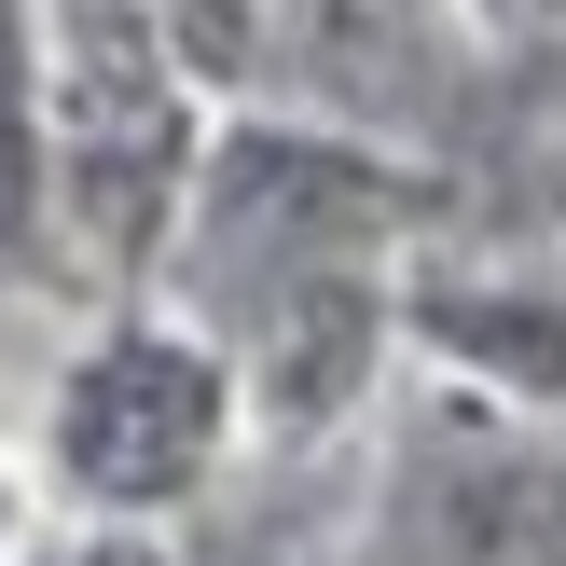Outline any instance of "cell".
Wrapping results in <instances>:
<instances>
[{"label": "cell", "instance_id": "cell-1", "mask_svg": "<svg viewBox=\"0 0 566 566\" xmlns=\"http://www.w3.org/2000/svg\"><path fill=\"white\" fill-rule=\"evenodd\" d=\"M429 221V180L359 138H291V125H235L193 153L180 193V263L208 291V332L235 346L249 415L318 429L401 346V249Z\"/></svg>", "mask_w": 566, "mask_h": 566}, {"label": "cell", "instance_id": "cell-2", "mask_svg": "<svg viewBox=\"0 0 566 566\" xmlns=\"http://www.w3.org/2000/svg\"><path fill=\"white\" fill-rule=\"evenodd\" d=\"M42 14V153H55V208L111 249V263H153L180 235L193 153H208V111H193V55L153 0H28Z\"/></svg>", "mask_w": 566, "mask_h": 566}, {"label": "cell", "instance_id": "cell-3", "mask_svg": "<svg viewBox=\"0 0 566 566\" xmlns=\"http://www.w3.org/2000/svg\"><path fill=\"white\" fill-rule=\"evenodd\" d=\"M235 429H249V387L208 318H125L55 387V470L97 512H180L235 457Z\"/></svg>", "mask_w": 566, "mask_h": 566}, {"label": "cell", "instance_id": "cell-4", "mask_svg": "<svg viewBox=\"0 0 566 566\" xmlns=\"http://www.w3.org/2000/svg\"><path fill=\"white\" fill-rule=\"evenodd\" d=\"M374 566H566V415L442 387L374 497Z\"/></svg>", "mask_w": 566, "mask_h": 566}, {"label": "cell", "instance_id": "cell-5", "mask_svg": "<svg viewBox=\"0 0 566 566\" xmlns=\"http://www.w3.org/2000/svg\"><path fill=\"white\" fill-rule=\"evenodd\" d=\"M401 332L442 359V387L566 415V291H525V276H401Z\"/></svg>", "mask_w": 566, "mask_h": 566}, {"label": "cell", "instance_id": "cell-6", "mask_svg": "<svg viewBox=\"0 0 566 566\" xmlns=\"http://www.w3.org/2000/svg\"><path fill=\"white\" fill-rule=\"evenodd\" d=\"M42 193H55V153H42V14L0 0V249L28 235Z\"/></svg>", "mask_w": 566, "mask_h": 566}, {"label": "cell", "instance_id": "cell-7", "mask_svg": "<svg viewBox=\"0 0 566 566\" xmlns=\"http://www.w3.org/2000/svg\"><path fill=\"white\" fill-rule=\"evenodd\" d=\"M166 28H180V55H235V28H249V0H153Z\"/></svg>", "mask_w": 566, "mask_h": 566}, {"label": "cell", "instance_id": "cell-8", "mask_svg": "<svg viewBox=\"0 0 566 566\" xmlns=\"http://www.w3.org/2000/svg\"><path fill=\"white\" fill-rule=\"evenodd\" d=\"M470 14H512V28H525V14H553V0H470Z\"/></svg>", "mask_w": 566, "mask_h": 566}, {"label": "cell", "instance_id": "cell-9", "mask_svg": "<svg viewBox=\"0 0 566 566\" xmlns=\"http://www.w3.org/2000/svg\"><path fill=\"white\" fill-rule=\"evenodd\" d=\"M97 566H138V553H97Z\"/></svg>", "mask_w": 566, "mask_h": 566}]
</instances>
